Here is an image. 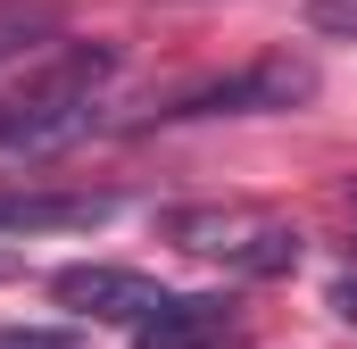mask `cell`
<instances>
[{
	"label": "cell",
	"mask_w": 357,
	"mask_h": 349,
	"mask_svg": "<svg viewBox=\"0 0 357 349\" xmlns=\"http://www.w3.org/2000/svg\"><path fill=\"white\" fill-rule=\"evenodd\" d=\"M333 308H341V316H357V274H341V283H333Z\"/></svg>",
	"instance_id": "cell-10"
},
{
	"label": "cell",
	"mask_w": 357,
	"mask_h": 349,
	"mask_svg": "<svg viewBox=\"0 0 357 349\" xmlns=\"http://www.w3.org/2000/svg\"><path fill=\"white\" fill-rule=\"evenodd\" d=\"M299 100H316V67L291 59V50H274V59H258V67H233V75H216V84L175 91V100L158 108V125H199V117H282V108H299Z\"/></svg>",
	"instance_id": "cell-3"
},
{
	"label": "cell",
	"mask_w": 357,
	"mask_h": 349,
	"mask_svg": "<svg viewBox=\"0 0 357 349\" xmlns=\"http://www.w3.org/2000/svg\"><path fill=\"white\" fill-rule=\"evenodd\" d=\"M0 349H75V333H33V325H8Z\"/></svg>",
	"instance_id": "cell-9"
},
{
	"label": "cell",
	"mask_w": 357,
	"mask_h": 349,
	"mask_svg": "<svg viewBox=\"0 0 357 349\" xmlns=\"http://www.w3.org/2000/svg\"><path fill=\"white\" fill-rule=\"evenodd\" d=\"M108 216H116L108 191H0V233H75Z\"/></svg>",
	"instance_id": "cell-6"
},
{
	"label": "cell",
	"mask_w": 357,
	"mask_h": 349,
	"mask_svg": "<svg viewBox=\"0 0 357 349\" xmlns=\"http://www.w3.org/2000/svg\"><path fill=\"white\" fill-rule=\"evenodd\" d=\"M59 25V8H0V59H17L25 42H42Z\"/></svg>",
	"instance_id": "cell-7"
},
{
	"label": "cell",
	"mask_w": 357,
	"mask_h": 349,
	"mask_svg": "<svg viewBox=\"0 0 357 349\" xmlns=\"http://www.w3.org/2000/svg\"><path fill=\"white\" fill-rule=\"evenodd\" d=\"M241 333V308L225 291H167L158 316L133 325V349H216Z\"/></svg>",
	"instance_id": "cell-5"
},
{
	"label": "cell",
	"mask_w": 357,
	"mask_h": 349,
	"mask_svg": "<svg viewBox=\"0 0 357 349\" xmlns=\"http://www.w3.org/2000/svg\"><path fill=\"white\" fill-rule=\"evenodd\" d=\"M116 67H125L116 42H67V50H50L25 84L0 91V158H50V150L84 142L91 108L116 84Z\"/></svg>",
	"instance_id": "cell-1"
},
{
	"label": "cell",
	"mask_w": 357,
	"mask_h": 349,
	"mask_svg": "<svg viewBox=\"0 0 357 349\" xmlns=\"http://www.w3.org/2000/svg\"><path fill=\"white\" fill-rule=\"evenodd\" d=\"M299 17H307L324 42H357V0H299Z\"/></svg>",
	"instance_id": "cell-8"
},
{
	"label": "cell",
	"mask_w": 357,
	"mask_h": 349,
	"mask_svg": "<svg viewBox=\"0 0 357 349\" xmlns=\"http://www.w3.org/2000/svg\"><path fill=\"white\" fill-rule=\"evenodd\" d=\"M158 242H175L183 258H208L225 274H291L299 266V225H282L250 200H183V208H158Z\"/></svg>",
	"instance_id": "cell-2"
},
{
	"label": "cell",
	"mask_w": 357,
	"mask_h": 349,
	"mask_svg": "<svg viewBox=\"0 0 357 349\" xmlns=\"http://www.w3.org/2000/svg\"><path fill=\"white\" fill-rule=\"evenodd\" d=\"M50 299L67 308V316H84V325H142V316H158V283L150 274H133V266H108V258H84V266H59L50 274Z\"/></svg>",
	"instance_id": "cell-4"
},
{
	"label": "cell",
	"mask_w": 357,
	"mask_h": 349,
	"mask_svg": "<svg viewBox=\"0 0 357 349\" xmlns=\"http://www.w3.org/2000/svg\"><path fill=\"white\" fill-rule=\"evenodd\" d=\"M8 274H17V250H0V283H8Z\"/></svg>",
	"instance_id": "cell-11"
}]
</instances>
